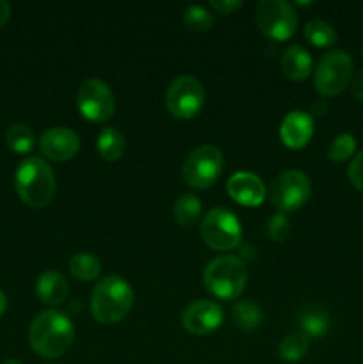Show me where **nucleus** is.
<instances>
[{"label": "nucleus", "instance_id": "obj_1", "mask_svg": "<svg viewBox=\"0 0 363 364\" xmlns=\"http://www.w3.org/2000/svg\"><path fill=\"white\" fill-rule=\"evenodd\" d=\"M75 329L64 313L43 311L32 320L28 329V341L36 354L46 359H56L66 354L73 343Z\"/></svg>", "mask_w": 363, "mask_h": 364}, {"label": "nucleus", "instance_id": "obj_2", "mask_svg": "<svg viewBox=\"0 0 363 364\" xmlns=\"http://www.w3.org/2000/svg\"><path fill=\"white\" fill-rule=\"evenodd\" d=\"M134 291L120 276H107L96 283L91 294V315L100 323H117L130 313Z\"/></svg>", "mask_w": 363, "mask_h": 364}, {"label": "nucleus", "instance_id": "obj_3", "mask_svg": "<svg viewBox=\"0 0 363 364\" xmlns=\"http://www.w3.org/2000/svg\"><path fill=\"white\" fill-rule=\"evenodd\" d=\"M14 187L25 205L43 208L56 196V174L43 159L28 156L18 166Z\"/></svg>", "mask_w": 363, "mask_h": 364}, {"label": "nucleus", "instance_id": "obj_4", "mask_svg": "<svg viewBox=\"0 0 363 364\" xmlns=\"http://www.w3.org/2000/svg\"><path fill=\"white\" fill-rule=\"evenodd\" d=\"M203 283L214 297L231 301L248 284V267L237 256H219L206 265Z\"/></svg>", "mask_w": 363, "mask_h": 364}, {"label": "nucleus", "instance_id": "obj_5", "mask_svg": "<svg viewBox=\"0 0 363 364\" xmlns=\"http://www.w3.org/2000/svg\"><path fill=\"white\" fill-rule=\"evenodd\" d=\"M352 75H354V64L351 55L344 50H331L324 53L317 63L313 84L320 96L333 98L349 87Z\"/></svg>", "mask_w": 363, "mask_h": 364}, {"label": "nucleus", "instance_id": "obj_6", "mask_svg": "<svg viewBox=\"0 0 363 364\" xmlns=\"http://www.w3.org/2000/svg\"><path fill=\"white\" fill-rule=\"evenodd\" d=\"M224 166V156L219 148L205 144L189 153L182 166V178L192 188H209L216 183Z\"/></svg>", "mask_w": 363, "mask_h": 364}, {"label": "nucleus", "instance_id": "obj_7", "mask_svg": "<svg viewBox=\"0 0 363 364\" xmlns=\"http://www.w3.org/2000/svg\"><path fill=\"white\" fill-rule=\"evenodd\" d=\"M255 20L260 32L274 41L290 39L298 28L294 7L285 0H262L256 6Z\"/></svg>", "mask_w": 363, "mask_h": 364}, {"label": "nucleus", "instance_id": "obj_8", "mask_svg": "<svg viewBox=\"0 0 363 364\" xmlns=\"http://www.w3.org/2000/svg\"><path fill=\"white\" fill-rule=\"evenodd\" d=\"M312 194V181L302 171H285L278 174L269 187V199L281 213L301 208Z\"/></svg>", "mask_w": 363, "mask_h": 364}, {"label": "nucleus", "instance_id": "obj_9", "mask_svg": "<svg viewBox=\"0 0 363 364\" xmlns=\"http://www.w3.org/2000/svg\"><path fill=\"white\" fill-rule=\"evenodd\" d=\"M201 238L209 247L216 251H230L241 244V223L230 210L214 208L203 217Z\"/></svg>", "mask_w": 363, "mask_h": 364}, {"label": "nucleus", "instance_id": "obj_10", "mask_svg": "<svg viewBox=\"0 0 363 364\" xmlns=\"http://www.w3.org/2000/svg\"><path fill=\"white\" fill-rule=\"evenodd\" d=\"M205 103V89L201 82L191 75L174 78L166 91V107L178 119L198 116Z\"/></svg>", "mask_w": 363, "mask_h": 364}, {"label": "nucleus", "instance_id": "obj_11", "mask_svg": "<svg viewBox=\"0 0 363 364\" xmlns=\"http://www.w3.org/2000/svg\"><path fill=\"white\" fill-rule=\"evenodd\" d=\"M77 107L85 119L103 123L114 114L116 100L112 89L105 82L100 78H88L77 91Z\"/></svg>", "mask_w": 363, "mask_h": 364}, {"label": "nucleus", "instance_id": "obj_12", "mask_svg": "<svg viewBox=\"0 0 363 364\" xmlns=\"http://www.w3.org/2000/svg\"><path fill=\"white\" fill-rule=\"evenodd\" d=\"M223 320V308L217 302L201 299V301L191 302L185 308L184 315H182V326L191 334L205 336V334H210L219 329Z\"/></svg>", "mask_w": 363, "mask_h": 364}, {"label": "nucleus", "instance_id": "obj_13", "mask_svg": "<svg viewBox=\"0 0 363 364\" xmlns=\"http://www.w3.org/2000/svg\"><path fill=\"white\" fill-rule=\"evenodd\" d=\"M39 149L48 160L66 162V160H71L78 153L80 139L70 128L53 127L39 137Z\"/></svg>", "mask_w": 363, "mask_h": 364}, {"label": "nucleus", "instance_id": "obj_14", "mask_svg": "<svg viewBox=\"0 0 363 364\" xmlns=\"http://www.w3.org/2000/svg\"><path fill=\"white\" fill-rule=\"evenodd\" d=\"M226 185L230 198L238 205L248 206V208L260 206L265 199L267 188L256 174L241 171V173H235L233 176H230Z\"/></svg>", "mask_w": 363, "mask_h": 364}, {"label": "nucleus", "instance_id": "obj_15", "mask_svg": "<svg viewBox=\"0 0 363 364\" xmlns=\"http://www.w3.org/2000/svg\"><path fill=\"white\" fill-rule=\"evenodd\" d=\"M313 135V117L305 110H292L280 124V137L287 148L301 149Z\"/></svg>", "mask_w": 363, "mask_h": 364}, {"label": "nucleus", "instance_id": "obj_16", "mask_svg": "<svg viewBox=\"0 0 363 364\" xmlns=\"http://www.w3.org/2000/svg\"><path fill=\"white\" fill-rule=\"evenodd\" d=\"M70 294V287L63 274L56 270H46L36 281V295L41 302L48 306L63 304Z\"/></svg>", "mask_w": 363, "mask_h": 364}, {"label": "nucleus", "instance_id": "obj_17", "mask_svg": "<svg viewBox=\"0 0 363 364\" xmlns=\"http://www.w3.org/2000/svg\"><path fill=\"white\" fill-rule=\"evenodd\" d=\"M312 55L306 48L299 45L288 46L281 57V70L290 80L302 82L312 73Z\"/></svg>", "mask_w": 363, "mask_h": 364}, {"label": "nucleus", "instance_id": "obj_18", "mask_svg": "<svg viewBox=\"0 0 363 364\" xmlns=\"http://www.w3.org/2000/svg\"><path fill=\"white\" fill-rule=\"evenodd\" d=\"M298 323L302 334L308 338H320L330 331L331 318L326 308L320 304H308L299 311Z\"/></svg>", "mask_w": 363, "mask_h": 364}, {"label": "nucleus", "instance_id": "obj_19", "mask_svg": "<svg viewBox=\"0 0 363 364\" xmlns=\"http://www.w3.org/2000/svg\"><path fill=\"white\" fill-rule=\"evenodd\" d=\"M125 137L116 128H103L96 139V148L100 156L107 162H116L125 153Z\"/></svg>", "mask_w": 363, "mask_h": 364}, {"label": "nucleus", "instance_id": "obj_20", "mask_svg": "<svg viewBox=\"0 0 363 364\" xmlns=\"http://www.w3.org/2000/svg\"><path fill=\"white\" fill-rule=\"evenodd\" d=\"M201 201L194 194H182L174 203V219L182 228L194 226L196 220L201 215Z\"/></svg>", "mask_w": 363, "mask_h": 364}, {"label": "nucleus", "instance_id": "obj_21", "mask_svg": "<svg viewBox=\"0 0 363 364\" xmlns=\"http://www.w3.org/2000/svg\"><path fill=\"white\" fill-rule=\"evenodd\" d=\"M68 267H70V272L80 281H95L102 272L100 259L91 252H77V255H73Z\"/></svg>", "mask_w": 363, "mask_h": 364}, {"label": "nucleus", "instance_id": "obj_22", "mask_svg": "<svg viewBox=\"0 0 363 364\" xmlns=\"http://www.w3.org/2000/svg\"><path fill=\"white\" fill-rule=\"evenodd\" d=\"M231 318L237 327L244 331H255L258 329L260 323L263 320V313L255 302L249 301H238L231 309Z\"/></svg>", "mask_w": 363, "mask_h": 364}, {"label": "nucleus", "instance_id": "obj_23", "mask_svg": "<svg viewBox=\"0 0 363 364\" xmlns=\"http://www.w3.org/2000/svg\"><path fill=\"white\" fill-rule=\"evenodd\" d=\"M6 144L18 155H27L34 148V132L23 123L11 124L6 130Z\"/></svg>", "mask_w": 363, "mask_h": 364}, {"label": "nucleus", "instance_id": "obj_24", "mask_svg": "<svg viewBox=\"0 0 363 364\" xmlns=\"http://www.w3.org/2000/svg\"><path fill=\"white\" fill-rule=\"evenodd\" d=\"M305 38L312 43L313 46H319V48H326L337 43L338 36L335 32V28L331 27L327 21L319 20V18H313L308 23L305 25Z\"/></svg>", "mask_w": 363, "mask_h": 364}, {"label": "nucleus", "instance_id": "obj_25", "mask_svg": "<svg viewBox=\"0 0 363 364\" xmlns=\"http://www.w3.org/2000/svg\"><path fill=\"white\" fill-rule=\"evenodd\" d=\"M310 348V338L302 333H294L288 334L287 338H283V341L278 347V354L283 361L287 363H295L301 361L306 355Z\"/></svg>", "mask_w": 363, "mask_h": 364}, {"label": "nucleus", "instance_id": "obj_26", "mask_svg": "<svg viewBox=\"0 0 363 364\" xmlns=\"http://www.w3.org/2000/svg\"><path fill=\"white\" fill-rule=\"evenodd\" d=\"M214 14L203 6H189L184 13V25L189 31L205 32L214 27Z\"/></svg>", "mask_w": 363, "mask_h": 364}, {"label": "nucleus", "instance_id": "obj_27", "mask_svg": "<svg viewBox=\"0 0 363 364\" xmlns=\"http://www.w3.org/2000/svg\"><path fill=\"white\" fill-rule=\"evenodd\" d=\"M356 151V139L351 134H342L335 137L330 148V159L333 162H345L351 159Z\"/></svg>", "mask_w": 363, "mask_h": 364}, {"label": "nucleus", "instance_id": "obj_28", "mask_svg": "<svg viewBox=\"0 0 363 364\" xmlns=\"http://www.w3.org/2000/svg\"><path fill=\"white\" fill-rule=\"evenodd\" d=\"M267 235L270 240L274 242H283L290 235V220L287 219L285 213H274L267 223Z\"/></svg>", "mask_w": 363, "mask_h": 364}, {"label": "nucleus", "instance_id": "obj_29", "mask_svg": "<svg viewBox=\"0 0 363 364\" xmlns=\"http://www.w3.org/2000/svg\"><path fill=\"white\" fill-rule=\"evenodd\" d=\"M347 178L349 181H351L352 187L363 194V151H359L358 155L352 159V162L349 164Z\"/></svg>", "mask_w": 363, "mask_h": 364}, {"label": "nucleus", "instance_id": "obj_30", "mask_svg": "<svg viewBox=\"0 0 363 364\" xmlns=\"http://www.w3.org/2000/svg\"><path fill=\"white\" fill-rule=\"evenodd\" d=\"M210 7L219 14H230L235 9H241V0H210Z\"/></svg>", "mask_w": 363, "mask_h": 364}, {"label": "nucleus", "instance_id": "obj_31", "mask_svg": "<svg viewBox=\"0 0 363 364\" xmlns=\"http://www.w3.org/2000/svg\"><path fill=\"white\" fill-rule=\"evenodd\" d=\"M349 87H351V95L354 96L356 100H359V102H363V70L356 71V73L352 75Z\"/></svg>", "mask_w": 363, "mask_h": 364}, {"label": "nucleus", "instance_id": "obj_32", "mask_svg": "<svg viewBox=\"0 0 363 364\" xmlns=\"http://www.w3.org/2000/svg\"><path fill=\"white\" fill-rule=\"evenodd\" d=\"M11 18V6L6 0H0V28L9 21Z\"/></svg>", "mask_w": 363, "mask_h": 364}, {"label": "nucleus", "instance_id": "obj_33", "mask_svg": "<svg viewBox=\"0 0 363 364\" xmlns=\"http://www.w3.org/2000/svg\"><path fill=\"white\" fill-rule=\"evenodd\" d=\"M327 112V103L324 102V100H320V102H315L312 105V114L313 116H324V114Z\"/></svg>", "mask_w": 363, "mask_h": 364}, {"label": "nucleus", "instance_id": "obj_34", "mask_svg": "<svg viewBox=\"0 0 363 364\" xmlns=\"http://www.w3.org/2000/svg\"><path fill=\"white\" fill-rule=\"evenodd\" d=\"M7 308V299H6V294H4L2 290H0V316L4 315V311H6Z\"/></svg>", "mask_w": 363, "mask_h": 364}, {"label": "nucleus", "instance_id": "obj_35", "mask_svg": "<svg viewBox=\"0 0 363 364\" xmlns=\"http://www.w3.org/2000/svg\"><path fill=\"white\" fill-rule=\"evenodd\" d=\"M4 364H23V363L18 361V359H7V361L4 363Z\"/></svg>", "mask_w": 363, "mask_h": 364}, {"label": "nucleus", "instance_id": "obj_36", "mask_svg": "<svg viewBox=\"0 0 363 364\" xmlns=\"http://www.w3.org/2000/svg\"><path fill=\"white\" fill-rule=\"evenodd\" d=\"M362 52H363V46H362Z\"/></svg>", "mask_w": 363, "mask_h": 364}]
</instances>
